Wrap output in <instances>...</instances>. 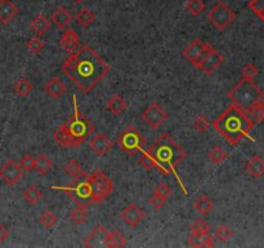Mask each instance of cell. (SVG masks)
Listing matches in <instances>:
<instances>
[{
  "instance_id": "obj_30",
  "label": "cell",
  "mask_w": 264,
  "mask_h": 248,
  "mask_svg": "<svg viewBox=\"0 0 264 248\" xmlns=\"http://www.w3.org/2000/svg\"><path fill=\"white\" fill-rule=\"evenodd\" d=\"M13 90H14V93L17 96L27 97L31 93V90H32V84L26 78H21L19 80L15 82V84L13 86Z\"/></svg>"
},
{
  "instance_id": "obj_32",
  "label": "cell",
  "mask_w": 264,
  "mask_h": 248,
  "mask_svg": "<svg viewBox=\"0 0 264 248\" xmlns=\"http://www.w3.org/2000/svg\"><path fill=\"white\" fill-rule=\"evenodd\" d=\"M65 172L72 178H77V177L85 176L86 174L83 170V168H81V166L75 159H71L70 162H67V164L65 166Z\"/></svg>"
},
{
  "instance_id": "obj_19",
  "label": "cell",
  "mask_w": 264,
  "mask_h": 248,
  "mask_svg": "<svg viewBox=\"0 0 264 248\" xmlns=\"http://www.w3.org/2000/svg\"><path fill=\"white\" fill-rule=\"evenodd\" d=\"M71 21H72V16L66 6H59L53 10L50 16V22H53V25L57 28H66Z\"/></svg>"
},
{
  "instance_id": "obj_10",
  "label": "cell",
  "mask_w": 264,
  "mask_h": 248,
  "mask_svg": "<svg viewBox=\"0 0 264 248\" xmlns=\"http://www.w3.org/2000/svg\"><path fill=\"white\" fill-rule=\"evenodd\" d=\"M209 44L204 43L201 39H195L192 40V43L182 52V56L185 57L191 65H194L195 68H199L201 65V62L204 61V58L206 57L208 52L210 50Z\"/></svg>"
},
{
  "instance_id": "obj_47",
  "label": "cell",
  "mask_w": 264,
  "mask_h": 248,
  "mask_svg": "<svg viewBox=\"0 0 264 248\" xmlns=\"http://www.w3.org/2000/svg\"><path fill=\"white\" fill-rule=\"evenodd\" d=\"M155 192H157V194H161V196H166V198H168V196L172 194V189H170V186L168 185V184L160 182L159 185L155 188Z\"/></svg>"
},
{
  "instance_id": "obj_37",
  "label": "cell",
  "mask_w": 264,
  "mask_h": 248,
  "mask_svg": "<svg viewBox=\"0 0 264 248\" xmlns=\"http://www.w3.org/2000/svg\"><path fill=\"white\" fill-rule=\"evenodd\" d=\"M44 46H45V44H44V42L39 36H32L26 42V48L30 52L34 53V54H39L44 50Z\"/></svg>"
},
{
  "instance_id": "obj_2",
  "label": "cell",
  "mask_w": 264,
  "mask_h": 248,
  "mask_svg": "<svg viewBox=\"0 0 264 248\" xmlns=\"http://www.w3.org/2000/svg\"><path fill=\"white\" fill-rule=\"evenodd\" d=\"M254 124L255 122L248 112L239 106L231 105L222 112L217 120L210 123V126L218 130L228 144L236 146L241 140L249 137V132L254 128Z\"/></svg>"
},
{
  "instance_id": "obj_44",
  "label": "cell",
  "mask_w": 264,
  "mask_h": 248,
  "mask_svg": "<svg viewBox=\"0 0 264 248\" xmlns=\"http://www.w3.org/2000/svg\"><path fill=\"white\" fill-rule=\"evenodd\" d=\"M243 78L246 80H253L258 75V68L254 64H248L243 68Z\"/></svg>"
},
{
  "instance_id": "obj_31",
  "label": "cell",
  "mask_w": 264,
  "mask_h": 248,
  "mask_svg": "<svg viewBox=\"0 0 264 248\" xmlns=\"http://www.w3.org/2000/svg\"><path fill=\"white\" fill-rule=\"evenodd\" d=\"M23 198H25V200L27 202L28 204L34 206L41 200V198H43V192L37 189L35 185H31L23 192Z\"/></svg>"
},
{
  "instance_id": "obj_18",
  "label": "cell",
  "mask_w": 264,
  "mask_h": 248,
  "mask_svg": "<svg viewBox=\"0 0 264 248\" xmlns=\"http://www.w3.org/2000/svg\"><path fill=\"white\" fill-rule=\"evenodd\" d=\"M18 13V6L12 0H0V22L3 25H8L14 20Z\"/></svg>"
},
{
  "instance_id": "obj_27",
  "label": "cell",
  "mask_w": 264,
  "mask_h": 248,
  "mask_svg": "<svg viewBox=\"0 0 264 248\" xmlns=\"http://www.w3.org/2000/svg\"><path fill=\"white\" fill-rule=\"evenodd\" d=\"M128 240H126L125 236L119 232L117 230H112V232H108L107 236V243H106V247L107 248H121L125 247Z\"/></svg>"
},
{
  "instance_id": "obj_22",
  "label": "cell",
  "mask_w": 264,
  "mask_h": 248,
  "mask_svg": "<svg viewBox=\"0 0 264 248\" xmlns=\"http://www.w3.org/2000/svg\"><path fill=\"white\" fill-rule=\"evenodd\" d=\"M106 108H107L108 112H111L114 115H120L128 108V104L120 94H114V96H111L107 100Z\"/></svg>"
},
{
  "instance_id": "obj_38",
  "label": "cell",
  "mask_w": 264,
  "mask_h": 248,
  "mask_svg": "<svg viewBox=\"0 0 264 248\" xmlns=\"http://www.w3.org/2000/svg\"><path fill=\"white\" fill-rule=\"evenodd\" d=\"M246 112L249 115H252V118L254 122H264V110L261 101H258V102H255L254 105L250 106V108L246 110Z\"/></svg>"
},
{
  "instance_id": "obj_5",
  "label": "cell",
  "mask_w": 264,
  "mask_h": 248,
  "mask_svg": "<svg viewBox=\"0 0 264 248\" xmlns=\"http://www.w3.org/2000/svg\"><path fill=\"white\" fill-rule=\"evenodd\" d=\"M74 100V115L72 118L68 119L66 123H63L62 126L65 127V130H67L68 134L72 136V138L77 142V145H83L86 140L89 138L90 134L95 130L94 124L86 118L85 115H83L80 112L79 108H77L76 97H72Z\"/></svg>"
},
{
  "instance_id": "obj_15",
  "label": "cell",
  "mask_w": 264,
  "mask_h": 248,
  "mask_svg": "<svg viewBox=\"0 0 264 248\" xmlns=\"http://www.w3.org/2000/svg\"><path fill=\"white\" fill-rule=\"evenodd\" d=\"M107 236H108V230L105 226H99L95 228L89 236L84 239V247L88 248H99V247H106V243H107Z\"/></svg>"
},
{
  "instance_id": "obj_40",
  "label": "cell",
  "mask_w": 264,
  "mask_h": 248,
  "mask_svg": "<svg viewBox=\"0 0 264 248\" xmlns=\"http://www.w3.org/2000/svg\"><path fill=\"white\" fill-rule=\"evenodd\" d=\"M232 236H234V232H232V229H231L230 226H227V225H221L218 229L215 230V238L218 239L219 242L222 243L228 242Z\"/></svg>"
},
{
  "instance_id": "obj_41",
  "label": "cell",
  "mask_w": 264,
  "mask_h": 248,
  "mask_svg": "<svg viewBox=\"0 0 264 248\" xmlns=\"http://www.w3.org/2000/svg\"><path fill=\"white\" fill-rule=\"evenodd\" d=\"M166 202H168V198L164 196H161V194H157V192H154V194L148 198V203H150L152 207L156 210V211H160L161 208L165 207Z\"/></svg>"
},
{
  "instance_id": "obj_46",
  "label": "cell",
  "mask_w": 264,
  "mask_h": 248,
  "mask_svg": "<svg viewBox=\"0 0 264 248\" xmlns=\"http://www.w3.org/2000/svg\"><path fill=\"white\" fill-rule=\"evenodd\" d=\"M204 236H197L191 232V236L187 238V243L192 247H204Z\"/></svg>"
},
{
  "instance_id": "obj_36",
  "label": "cell",
  "mask_w": 264,
  "mask_h": 248,
  "mask_svg": "<svg viewBox=\"0 0 264 248\" xmlns=\"http://www.w3.org/2000/svg\"><path fill=\"white\" fill-rule=\"evenodd\" d=\"M191 232H192V234H197V236L208 234V232H210L209 224L206 222L204 218H199V220H196L194 224H192V226H191Z\"/></svg>"
},
{
  "instance_id": "obj_20",
  "label": "cell",
  "mask_w": 264,
  "mask_h": 248,
  "mask_svg": "<svg viewBox=\"0 0 264 248\" xmlns=\"http://www.w3.org/2000/svg\"><path fill=\"white\" fill-rule=\"evenodd\" d=\"M66 92H67V87L59 78L53 76L45 86V93L50 98H59Z\"/></svg>"
},
{
  "instance_id": "obj_11",
  "label": "cell",
  "mask_w": 264,
  "mask_h": 248,
  "mask_svg": "<svg viewBox=\"0 0 264 248\" xmlns=\"http://www.w3.org/2000/svg\"><path fill=\"white\" fill-rule=\"evenodd\" d=\"M141 118L147 123L148 127L152 128V130H157L166 120L168 112L159 104L152 102L151 105H148V108H146L145 112H142Z\"/></svg>"
},
{
  "instance_id": "obj_34",
  "label": "cell",
  "mask_w": 264,
  "mask_h": 248,
  "mask_svg": "<svg viewBox=\"0 0 264 248\" xmlns=\"http://www.w3.org/2000/svg\"><path fill=\"white\" fill-rule=\"evenodd\" d=\"M205 6L204 0H187L186 10L192 16H200L205 10Z\"/></svg>"
},
{
  "instance_id": "obj_25",
  "label": "cell",
  "mask_w": 264,
  "mask_h": 248,
  "mask_svg": "<svg viewBox=\"0 0 264 248\" xmlns=\"http://www.w3.org/2000/svg\"><path fill=\"white\" fill-rule=\"evenodd\" d=\"M88 216V206L83 204V203H77L76 207L72 210L70 214V220L75 224V225H83Z\"/></svg>"
},
{
  "instance_id": "obj_50",
  "label": "cell",
  "mask_w": 264,
  "mask_h": 248,
  "mask_svg": "<svg viewBox=\"0 0 264 248\" xmlns=\"http://www.w3.org/2000/svg\"><path fill=\"white\" fill-rule=\"evenodd\" d=\"M75 3H77V4H80V3H84V2H85V0H74Z\"/></svg>"
},
{
  "instance_id": "obj_14",
  "label": "cell",
  "mask_w": 264,
  "mask_h": 248,
  "mask_svg": "<svg viewBox=\"0 0 264 248\" xmlns=\"http://www.w3.org/2000/svg\"><path fill=\"white\" fill-rule=\"evenodd\" d=\"M223 62H225V57L222 56V53L215 50L214 46H210L209 52L204 58V61L201 62L199 68L201 72H205L206 75H212Z\"/></svg>"
},
{
  "instance_id": "obj_8",
  "label": "cell",
  "mask_w": 264,
  "mask_h": 248,
  "mask_svg": "<svg viewBox=\"0 0 264 248\" xmlns=\"http://www.w3.org/2000/svg\"><path fill=\"white\" fill-rule=\"evenodd\" d=\"M52 189L65 192L76 203H81V200H86V204H89V203L92 204L90 188L88 181H86V174L85 176L77 177V178H72V182L68 184L67 186H53Z\"/></svg>"
},
{
  "instance_id": "obj_12",
  "label": "cell",
  "mask_w": 264,
  "mask_h": 248,
  "mask_svg": "<svg viewBox=\"0 0 264 248\" xmlns=\"http://www.w3.org/2000/svg\"><path fill=\"white\" fill-rule=\"evenodd\" d=\"M23 174L25 172L14 160H8L0 167V180L8 186H14L21 180Z\"/></svg>"
},
{
  "instance_id": "obj_33",
  "label": "cell",
  "mask_w": 264,
  "mask_h": 248,
  "mask_svg": "<svg viewBox=\"0 0 264 248\" xmlns=\"http://www.w3.org/2000/svg\"><path fill=\"white\" fill-rule=\"evenodd\" d=\"M137 162H138V164L145 170H152L154 168L159 170V164L156 163V160H155L147 152H145V150L142 152V155L139 156Z\"/></svg>"
},
{
  "instance_id": "obj_24",
  "label": "cell",
  "mask_w": 264,
  "mask_h": 248,
  "mask_svg": "<svg viewBox=\"0 0 264 248\" xmlns=\"http://www.w3.org/2000/svg\"><path fill=\"white\" fill-rule=\"evenodd\" d=\"M246 170L248 174H252L254 178H259L264 174V160L259 156V155H255L246 164Z\"/></svg>"
},
{
  "instance_id": "obj_42",
  "label": "cell",
  "mask_w": 264,
  "mask_h": 248,
  "mask_svg": "<svg viewBox=\"0 0 264 248\" xmlns=\"http://www.w3.org/2000/svg\"><path fill=\"white\" fill-rule=\"evenodd\" d=\"M249 8L264 22V0H250Z\"/></svg>"
},
{
  "instance_id": "obj_43",
  "label": "cell",
  "mask_w": 264,
  "mask_h": 248,
  "mask_svg": "<svg viewBox=\"0 0 264 248\" xmlns=\"http://www.w3.org/2000/svg\"><path fill=\"white\" fill-rule=\"evenodd\" d=\"M34 162H35L34 155L26 154L21 158V162H19V167L22 168L23 172H27L28 174V172H31V170H34Z\"/></svg>"
},
{
  "instance_id": "obj_9",
  "label": "cell",
  "mask_w": 264,
  "mask_h": 248,
  "mask_svg": "<svg viewBox=\"0 0 264 248\" xmlns=\"http://www.w3.org/2000/svg\"><path fill=\"white\" fill-rule=\"evenodd\" d=\"M236 18V13L225 2H218L208 13V20L217 30L223 31Z\"/></svg>"
},
{
  "instance_id": "obj_1",
  "label": "cell",
  "mask_w": 264,
  "mask_h": 248,
  "mask_svg": "<svg viewBox=\"0 0 264 248\" xmlns=\"http://www.w3.org/2000/svg\"><path fill=\"white\" fill-rule=\"evenodd\" d=\"M111 66L103 61L89 46H83L62 64V72L72 80L77 90L88 94L107 76Z\"/></svg>"
},
{
  "instance_id": "obj_45",
  "label": "cell",
  "mask_w": 264,
  "mask_h": 248,
  "mask_svg": "<svg viewBox=\"0 0 264 248\" xmlns=\"http://www.w3.org/2000/svg\"><path fill=\"white\" fill-rule=\"evenodd\" d=\"M209 127H210L209 119L206 118V116H204V115L196 118V120L194 122V128L196 130H199V132H206V130H209Z\"/></svg>"
},
{
  "instance_id": "obj_29",
  "label": "cell",
  "mask_w": 264,
  "mask_h": 248,
  "mask_svg": "<svg viewBox=\"0 0 264 248\" xmlns=\"http://www.w3.org/2000/svg\"><path fill=\"white\" fill-rule=\"evenodd\" d=\"M195 210L199 212L200 214L206 216L208 214L212 212V210L214 208V203L212 202V199L206 196H201L195 200Z\"/></svg>"
},
{
  "instance_id": "obj_48",
  "label": "cell",
  "mask_w": 264,
  "mask_h": 248,
  "mask_svg": "<svg viewBox=\"0 0 264 248\" xmlns=\"http://www.w3.org/2000/svg\"><path fill=\"white\" fill-rule=\"evenodd\" d=\"M8 236H9V230H8V228L4 224L0 222V244H3L6 239H8Z\"/></svg>"
},
{
  "instance_id": "obj_21",
  "label": "cell",
  "mask_w": 264,
  "mask_h": 248,
  "mask_svg": "<svg viewBox=\"0 0 264 248\" xmlns=\"http://www.w3.org/2000/svg\"><path fill=\"white\" fill-rule=\"evenodd\" d=\"M53 138H54L55 142L58 144L59 146H62V148H70V149H75V148L79 146L76 141L72 138V136H71L67 130H65L63 126H61V127L55 130L54 134H53Z\"/></svg>"
},
{
  "instance_id": "obj_17",
  "label": "cell",
  "mask_w": 264,
  "mask_h": 248,
  "mask_svg": "<svg viewBox=\"0 0 264 248\" xmlns=\"http://www.w3.org/2000/svg\"><path fill=\"white\" fill-rule=\"evenodd\" d=\"M79 46L80 38L72 28H67V30L62 34V36L59 38V46L67 53H70V54L71 53H74L75 50L79 48Z\"/></svg>"
},
{
  "instance_id": "obj_3",
  "label": "cell",
  "mask_w": 264,
  "mask_h": 248,
  "mask_svg": "<svg viewBox=\"0 0 264 248\" xmlns=\"http://www.w3.org/2000/svg\"><path fill=\"white\" fill-rule=\"evenodd\" d=\"M146 152L156 160L159 170L164 174L175 172V168L185 160L187 154L168 134H164Z\"/></svg>"
},
{
  "instance_id": "obj_26",
  "label": "cell",
  "mask_w": 264,
  "mask_h": 248,
  "mask_svg": "<svg viewBox=\"0 0 264 248\" xmlns=\"http://www.w3.org/2000/svg\"><path fill=\"white\" fill-rule=\"evenodd\" d=\"M75 20H76V22L80 26H83V28H89L93 22L95 21V14L89 10V8L84 6V8H81V10L76 13Z\"/></svg>"
},
{
  "instance_id": "obj_4",
  "label": "cell",
  "mask_w": 264,
  "mask_h": 248,
  "mask_svg": "<svg viewBox=\"0 0 264 248\" xmlns=\"http://www.w3.org/2000/svg\"><path fill=\"white\" fill-rule=\"evenodd\" d=\"M262 97L263 92L253 83V80H246L244 78L228 92V98L234 105L243 108L244 112H246L255 102L261 101Z\"/></svg>"
},
{
  "instance_id": "obj_28",
  "label": "cell",
  "mask_w": 264,
  "mask_h": 248,
  "mask_svg": "<svg viewBox=\"0 0 264 248\" xmlns=\"http://www.w3.org/2000/svg\"><path fill=\"white\" fill-rule=\"evenodd\" d=\"M34 170H36L37 174H41V176H45V174L52 170V160H50L46 155L40 154L39 156L35 158Z\"/></svg>"
},
{
  "instance_id": "obj_23",
  "label": "cell",
  "mask_w": 264,
  "mask_h": 248,
  "mask_svg": "<svg viewBox=\"0 0 264 248\" xmlns=\"http://www.w3.org/2000/svg\"><path fill=\"white\" fill-rule=\"evenodd\" d=\"M30 28L37 36H41V35L46 34V32L49 31L50 22L44 14H37L36 17L30 22Z\"/></svg>"
},
{
  "instance_id": "obj_49",
  "label": "cell",
  "mask_w": 264,
  "mask_h": 248,
  "mask_svg": "<svg viewBox=\"0 0 264 248\" xmlns=\"http://www.w3.org/2000/svg\"><path fill=\"white\" fill-rule=\"evenodd\" d=\"M261 104H262V106H263V110H264V94H263V97L261 98Z\"/></svg>"
},
{
  "instance_id": "obj_6",
  "label": "cell",
  "mask_w": 264,
  "mask_h": 248,
  "mask_svg": "<svg viewBox=\"0 0 264 248\" xmlns=\"http://www.w3.org/2000/svg\"><path fill=\"white\" fill-rule=\"evenodd\" d=\"M86 181L90 188L92 203H101L106 200L114 192V182L101 170H95L93 174H86Z\"/></svg>"
},
{
  "instance_id": "obj_35",
  "label": "cell",
  "mask_w": 264,
  "mask_h": 248,
  "mask_svg": "<svg viewBox=\"0 0 264 248\" xmlns=\"http://www.w3.org/2000/svg\"><path fill=\"white\" fill-rule=\"evenodd\" d=\"M209 159L214 164H221L227 159V152L221 146H214L209 152Z\"/></svg>"
},
{
  "instance_id": "obj_16",
  "label": "cell",
  "mask_w": 264,
  "mask_h": 248,
  "mask_svg": "<svg viewBox=\"0 0 264 248\" xmlns=\"http://www.w3.org/2000/svg\"><path fill=\"white\" fill-rule=\"evenodd\" d=\"M114 146V142L106 136L105 134H95L89 142V148L93 152L98 155V156H103L107 154Z\"/></svg>"
},
{
  "instance_id": "obj_7",
  "label": "cell",
  "mask_w": 264,
  "mask_h": 248,
  "mask_svg": "<svg viewBox=\"0 0 264 248\" xmlns=\"http://www.w3.org/2000/svg\"><path fill=\"white\" fill-rule=\"evenodd\" d=\"M116 144L121 152L133 156L135 152H143V148L146 146V140L134 126H129L117 137Z\"/></svg>"
},
{
  "instance_id": "obj_39",
  "label": "cell",
  "mask_w": 264,
  "mask_h": 248,
  "mask_svg": "<svg viewBox=\"0 0 264 248\" xmlns=\"http://www.w3.org/2000/svg\"><path fill=\"white\" fill-rule=\"evenodd\" d=\"M57 220H58V218H57V216H55L52 211H45L39 217L40 225L43 228H45V229H50V228L54 226L55 224H57Z\"/></svg>"
},
{
  "instance_id": "obj_13",
  "label": "cell",
  "mask_w": 264,
  "mask_h": 248,
  "mask_svg": "<svg viewBox=\"0 0 264 248\" xmlns=\"http://www.w3.org/2000/svg\"><path fill=\"white\" fill-rule=\"evenodd\" d=\"M120 217L130 228H137L138 224L146 217V214L137 203H130V204L126 206L123 211H121Z\"/></svg>"
}]
</instances>
